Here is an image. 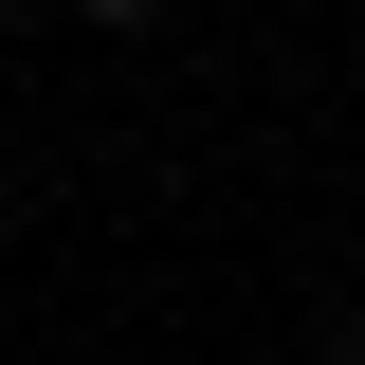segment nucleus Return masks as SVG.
<instances>
[{"instance_id": "nucleus-1", "label": "nucleus", "mask_w": 365, "mask_h": 365, "mask_svg": "<svg viewBox=\"0 0 365 365\" xmlns=\"http://www.w3.org/2000/svg\"><path fill=\"white\" fill-rule=\"evenodd\" d=\"M91 19H128V0H91Z\"/></svg>"}]
</instances>
